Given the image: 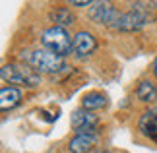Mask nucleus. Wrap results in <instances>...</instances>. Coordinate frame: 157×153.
Returning <instances> with one entry per match:
<instances>
[{
	"mask_svg": "<svg viewBox=\"0 0 157 153\" xmlns=\"http://www.w3.org/2000/svg\"><path fill=\"white\" fill-rule=\"evenodd\" d=\"M21 60L29 68H33L37 74H58L66 68V62L62 56L54 54L47 48H35V51H23Z\"/></svg>",
	"mask_w": 157,
	"mask_h": 153,
	"instance_id": "f257e3e1",
	"label": "nucleus"
},
{
	"mask_svg": "<svg viewBox=\"0 0 157 153\" xmlns=\"http://www.w3.org/2000/svg\"><path fill=\"white\" fill-rule=\"evenodd\" d=\"M151 20H153L151 4L136 2L132 4V8L128 12L120 14V20L114 29H118V31H138V29L146 27L147 23H151Z\"/></svg>",
	"mask_w": 157,
	"mask_h": 153,
	"instance_id": "f03ea898",
	"label": "nucleus"
},
{
	"mask_svg": "<svg viewBox=\"0 0 157 153\" xmlns=\"http://www.w3.org/2000/svg\"><path fill=\"white\" fill-rule=\"evenodd\" d=\"M72 39L70 33L66 31L64 27H56L52 25L49 29H45L43 35H41V43H43V48L47 51H51L54 54H58V56H66V54L72 52Z\"/></svg>",
	"mask_w": 157,
	"mask_h": 153,
	"instance_id": "7ed1b4c3",
	"label": "nucleus"
},
{
	"mask_svg": "<svg viewBox=\"0 0 157 153\" xmlns=\"http://www.w3.org/2000/svg\"><path fill=\"white\" fill-rule=\"evenodd\" d=\"M0 76L8 83H17L25 85V87H37L41 83V76L27 64H4Z\"/></svg>",
	"mask_w": 157,
	"mask_h": 153,
	"instance_id": "20e7f679",
	"label": "nucleus"
},
{
	"mask_svg": "<svg viewBox=\"0 0 157 153\" xmlns=\"http://www.w3.org/2000/svg\"><path fill=\"white\" fill-rule=\"evenodd\" d=\"M120 14L111 2H93V6L89 8V17L95 23H103L107 27H117V23L120 20Z\"/></svg>",
	"mask_w": 157,
	"mask_h": 153,
	"instance_id": "39448f33",
	"label": "nucleus"
},
{
	"mask_svg": "<svg viewBox=\"0 0 157 153\" xmlns=\"http://www.w3.org/2000/svg\"><path fill=\"white\" fill-rule=\"evenodd\" d=\"M70 122L78 134H95V128L99 126L97 114H93L91 111H86V109H76L70 116Z\"/></svg>",
	"mask_w": 157,
	"mask_h": 153,
	"instance_id": "423d86ee",
	"label": "nucleus"
},
{
	"mask_svg": "<svg viewBox=\"0 0 157 153\" xmlns=\"http://www.w3.org/2000/svg\"><path fill=\"white\" fill-rule=\"evenodd\" d=\"M97 48V41L89 31H78L74 35V41H72V54L78 60H86L87 56H91Z\"/></svg>",
	"mask_w": 157,
	"mask_h": 153,
	"instance_id": "0eeeda50",
	"label": "nucleus"
},
{
	"mask_svg": "<svg viewBox=\"0 0 157 153\" xmlns=\"http://www.w3.org/2000/svg\"><path fill=\"white\" fill-rule=\"evenodd\" d=\"M97 142H99L97 134H76L70 140L68 149L70 153H89V151H93Z\"/></svg>",
	"mask_w": 157,
	"mask_h": 153,
	"instance_id": "6e6552de",
	"label": "nucleus"
},
{
	"mask_svg": "<svg viewBox=\"0 0 157 153\" xmlns=\"http://www.w3.org/2000/svg\"><path fill=\"white\" fill-rule=\"evenodd\" d=\"M138 128H140V132L144 134V136H147L151 140H157V107L149 109V111H146L140 116Z\"/></svg>",
	"mask_w": 157,
	"mask_h": 153,
	"instance_id": "1a4fd4ad",
	"label": "nucleus"
},
{
	"mask_svg": "<svg viewBox=\"0 0 157 153\" xmlns=\"http://www.w3.org/2000/svg\"><path fill=\"white\" fill-rule=\"evenodd\" d=\"M21 101V89L14 87V85H6L0 91V109L6 113V111H12L14 107L20 105Z\"/></svg>",
	"mask_w": 157,
	"mask_h": 153,
	"instance_id": "9d476101",
	"label": "nucleus"
},
{
	"mask_svg": "<svg viewBox=\"0 0 157 153\" xmlns=\"http://www.w3.org/2000/svg\"><path fill=\"white\" fill-rule=\"evenodd\" d=\"M107 95L101 93V91H89V93L83 95L82 99V109H86V111H99V109H103L107 105Z\"/></svg>",
	"mask_w": 157,
	"mask_h": 153,
	"instance_id": "9b49d317",
	"label": "nucleus"
},
{
	"mask_svg": "<svg viewBox=\"0 0 157 153\" xmlns=\"http://www.w3.org/2000/svg\"><path fill=\"white\" fill-rule=\"evenodd\" d=\"M49 17H51V21H54V25L56 27H68V25H72L74 23V14H72V10L70 8H66V6H60V8H52L51 10V14H49Z\"/></svg>",
	"mask_w": 157,
	"mask_h": 153,
	"instance_id": "f8f14e48",
	"label": "nucleus"
},
{
	"mask_svg": "<svg viewBox=\"0 0 157 153\" xmlns=\"http://www.w3.org/2000/svg\"><path fill=\"white\" fill-rule=\"evenodd\" d=\"M136 97L140 99L142 103H153L157 101V87L153 82L149 79H142L136 87Z\"/></svg>",
	"mask_w": 157,
	"mask_h": 153,
	"instance_id": "ddd939ff",
	"label": "nucleus"
},
{
	"mask_svg": "<svg viewBox=\"0 0 157 153\" xmlns=\"http://www.w3.org/2000/svg\"><path fill=\"white\" fill-rule=\"evenodd\" d=\"M70 6H76V8H86V6H93V2H83V0H80V2H70Z\"/></svg>",
	"mask_w": 157,
	"mask_h": 153,
	"instance_id": "4468645a",
	"label": "nucleus"
},
{
	"mask_svg": "<svg viewBox=\"0 0 157 153\" xmlns=\"http://www.w3.org/2000/svg\"><path fill=\"white\" fill-rule=\"evenodd\" d=\"M153 74H155V78H157V58H155V62H153Z\"/></svg>",
	"mask_w": 157,
	"mask_h": 153,
	"instance_id": "2eb2a0df",
	"label": "nucleus"
}]
</instances>
